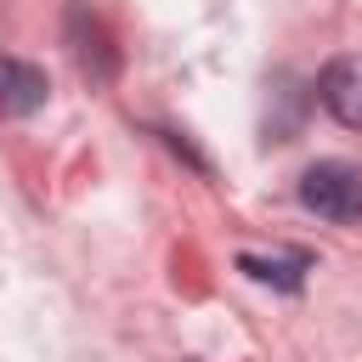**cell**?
I'll return each instance as SVG.
<instances>
[{
	"mask_svg": "<svg viewBox=\"0 0 362 362\" xmlns=\"http://www.w3.org/2000/svg\"><path fill=\"white\" fill-rule=\"evenodd\" d=\"M300 204L322 221H362V170L345 158H322L300 175Z\"/></svg>",
	"mask_w": 362,
	"mask_h": 362,
	"instance_id": "obj_1",
	"label": "cell"
},
{
	"mask_svg": "<svg viewBox=\"0 0 362 362\" xmlns=\"http://www.w3.org/2000/svg\"><path fill=\"white\" fill-rule=\"evenodd\" d=\"M317 102H322L345 130H362V57H334V62L317 74Z\"/></svg>",
	"mask_w": 362,
	"mask_h": 362,
	"instance_id": "obj_2",
	"label": "cell"
},
{
	"mask_svg": "<svg viewBox=\"0 0 362 362\" xmlns=\"http://www.w3.org/2000/svg\"><path fill=\"white\" fill-rule=\"evenodd\" d=\"M45 96H51L45 68H34L23 57H0V119H28L45 107Z\"/></svg>",
	"mask_w": 362,
	"mask_h": 362,
	"instance_id": "obj_3",
	"label": "cell"
},
{
	"mask_svg": "<svg viewBox=\"0 0 362 362\" xmlns=\"http://www.w3.org/2000/svg\"><path fill=\"white\" fill-rule=\"evenodd\" d=\"M68 34H74V57H79V68L90 74V85H107V79L119 74V51H113L107 28H102L90 11H74V17H68Z\"/></svg>",
	"mask_w": 362,
	"mask_h": 362,
	"instance_id": "obj_4",
	"label": "cell"
},
{
	"mask_svg": "<svg viewBox=\"0 0 362 362\" xmlns=\"http://www.w3.org/2000/svg\"><path fill=\"white\" fill-rule=\"evenodd\" d=\"M238 272H243V277H255V283L300 288V283H305V272H311V255H277V260H266V255H238Z\"/></svg>",
	"mask_w": 362,
	"mask_h": 362,
	"instance_id": "obj_5",
	"label": "cell"
}]
</instances>
